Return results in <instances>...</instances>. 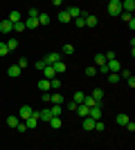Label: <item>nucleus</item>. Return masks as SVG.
Instances as JSON below:
<instances>
[{
    "label": "nucleus",
    "instance_id": "obj_44",
    "mask_svg": "<svg viewBox=\"0 0 135 150\" xmlns=\"http://www.w3.org/2000/svg\"><path fill=\"white\" fill-rule=\"evenodd\" d=\"M126 130H129V132H135V123H133V121H129V123H126Z\"/></svg>",
    "mask_w": 135,
    "mask_h": 150
},
{
    "label": "nucleus",
    "instance_id": "obj_21",
    "mask_svg": "<svg viewBox=\"0 0 135 150\" xmlns=\"http://www.w3.org/2000/svg\"><path fill=\"white\" fill-rule=\"evenodd\" d=\"M84 130H95V119L86 117V119H84Z\"/></svg>",
    "mask_w": 135,
    "mask_h": 150
},
{
    "label": "nucleus",
    "instance_id": "obj_1",
    "mask_svg": "<svg viewBox=\"0 0 135 150\" xmlns=\"http://www.w3.org/2000/svg\"><path fill=\"white\" fill-rule=\"evenodd\" d=\"M106 11H108L110 16H119V13H122V0H110L108 7H106Z\"/></svg>",
    "mask_w": 135,
    "mask_h": 150
},
{
    "label": "nucleus",
    "instance_id": "obj_40",
    "mask_svg": "<svg viewBox=\"0 0 135 150\" xmlns=\"http://www.w3.org/2000/svg\"><path fill=\"white\" fill-rule=\"evenodd\" d=\"M126 83H129V88H131V90H133V88H135V76H133V74H131V76H129V79H126Z\"/></svg>",
    "mask_w": 135,
    "mask_h": 150
},
{
    "label": "nucleus",
    "instance_id": "obj_7",
    "mask_svg": "<svg viewBox=\"0 0 135 150\" xmlns=\"http://www.w3.org/2000/svg\"><path fill=\"white\" fill-rule=\"evenodd\" d=\"M119 16L124 18V23H126V25H129L131 29H135V18H133V13H126V11H122Z\"/></svg>",
    "mask_w": 135,
    "mask_h": 150
},
{
    "label": "nucleus",
    "instance_id": "obj_31",
    "mask_svg": "<svg viewBox=\"0 0 135 150\" xmlns=\"http://www.w3.org/2000/svg\"><path fill=\"white\" fill-rule=\"evenodd\" d=\"M16 65H18V67H20V72H23V69H25L27 65H29V61H27V58L23 56V58H18V61H16Z\"/></svg>",
    "mask_w": 135,
    "mask_h": 150
},
{
    "label": "nucleus",
    "instance_id": "obj_37",
    "mask_svg": "<svg viewBox=\"0 0 135 150\" xmlns=\"http://www.w3.org/2000/svg\"><path fill=\"white\" fill-rule=\"evenodd\" d=\"M95 130L97 132H104V130H106V125H104L101 121H95Z\"/></svg>",
    "mask_w": 135,
    "mask_h": 150
},
{
    "label": "nucleus",
    "instance_id": "obj_15",
    "mask_svg": "<svg viewBox=\"0 0 135 150\" xmlns=\"http://www.w3.org/2000/svg\"><path fill=\"white\" fill-rule=\"evenodd\" d=\"M52 67H54V72H56V76H59V74H63L65 69H68V65H65L63 61H59V63H54V65H52Z\"/></svg>",
    "mask_w": 135,
    "mask_h": 150
},
{
    "label": "nucleus",
    "instance_id": "obj_14",
    "mask_svg": "<svg viewBox=\"0 0 135 150\" xmlns=\"http://www.w3.org/2000/svg\"><path fill=\"white\" fill-rule=\"evenodd\" d=\"M39 90H41V94H47L50 92V81H47V79H41L39 81Z\"/></svg>",
    "mask_w": 135,
    "mask_h": 150
},
{
    "label": "nucleus",
    "instance_id": "obj_16",
    "mask_svg": "<svg viewBox=\"0 0 135 150\" xmlns=\"http://www.w3.org/2000/svg\"><path fill=\"white\" fill-rule=\"evenodd\" d=\"M7 74L11 76V79H18V76H20V67H18V65H9V69H7Z\"/></svg>",
    "mask_w": 135,
    "mask_h": 150
},
{
    "label": "nucleus",
    "instance_id": "obj_35",
    "mask_svg": "<svg viewBox=\"0 0 135 150\" xmlns=\"http://www.w3.org/2000/svg\"><path fill=\"white\" fill-rule=\"evenodd\" d=\"M50 112H52V117H59V114H61V105H52Z\"/></svg>",
    "mask_w": 135,
    "mask_h": 150
},
{
    "label": "nucleus",
    "instance_id": "obj_30",
    "mask_svg": "<svg viewBox=\"0 0 135 150\" xmlns=\"http://www.w3.org/2000/svg\"><path fill=\"white\" fill-rule=\"evenodd\" d=\"M129 114H117V123H119V125H126V123H129Z\"/></svg>",
    "mask_w": 135,
    "mask_h": 150
},
{
    "label": "nucleus",
    "instance_id": "obj_10",
    "mask_svg": "<svg viewBox=\"0 0 135 150\" xmlns=\"http://www.w3.org/2000/svg\"><path fill=\"white\" fill-rule=\"evenodd\" d=\"M23 123H25V128H27V130H34V128L39 125V119H36V114H32V117H29L27 121H23Z\"/></svg>",
    "mask_w": 135,
    "mask_h": 150
},
{
    "label": "nucleus",
    "instance_id": "obj_27",
    "mask_svg": "<svg viewBox=\"0 0 135 150\" xmlns=\"http://www.w3.org/2000/svg\"><path fill=\"white\" fill-rule=\"evenodd\" d=\"M50 16H47V13H39V25H50Z\"/></svg>",
    "mask_w": 135,
    "mask_h": 150
},
{
    "label": "nucleus",
    "instance_id": "obj_33",
    "mask_svg": "<svg viewBox=\"0 0 135 150\" xmlns=\"http://www.w3.org/2000/svg\"><path fill=\"white\" fill-rule=\"evenodd\" d=\"M59 20H61V23H70V16H68V11H59Z\"/></svg>",
    "mask_w": 135,
    "mask_h": 150
},
{
    "label": "nucleus",
    "instance_id": "obj_11",
    "mask_svg": "<svg viewBox=\"0 0 135 150\" xmlns=\"http://www.w3.org/2000/svg\"><path fill=\"white\" fill-rule=\"evenodd\" d=\"M43 76L50 81V79H56V72H54V67L52 65H45V69H43Z\"/></svg>",
    "mask_w": 135,
    "mask_h": 150
},
{
    "label": "nucleus",
    "instance_id": "obj_39",
    "mask_svg": "<svg viewBox=\"0 0 135 150\" xmlns=\"http://www.w3.org/2000/svg\"><path fill=\"white\" fill-rule=\"evenodd\" d=\"M34 67L39 69V72H43V69H45V63L43 61H36V63H34Z\"/></svg>",
    "mask_w": 135,
    "mask_h": 150
},
{
    "label": "nucleus",
    "instance_id": "obj_38",
    "mask_svg": "<svg viewBox=\"0 0 135 150\" xmlns=\"http://www.w3.org/2000/svg\"><path fill=\"white\" fill-rule=\"evenodd\" d=\"M9 54V50H7V45L5 43H0V56H7Z\"/></svg>",
    "mask_w": 135,
    "mask_h": 150
},
{
    "label": "nucleus",
    "instance_id": "obj_45",
    "mask_svg": "<svg viewBox=\"0 0 135 150\" xmlns=\"http://www.w3.org/2000/svg\"><path fill=\"white\" fill-rule=\"evenodd\" d=\"M16 130H18V132H25L27 128H25V123H18V125H16Z\"/></svg>",
    "mask_w": 135,
    "mask_h": 150
},
{
    "label": "nucleus",
    "instance_id": "obj_2",
    "mask_svg": "<svg viewBox=\"0 0 135 150\" xmlns=\"http://www.w3.org/2000/svg\"><path fill=\"white\" fill-rule=\"evenodd\" d=\"M106 67H108V72H113V74H119V72H122V63L117 61V58H113V61H106Z\"/></svg>",
    "mask_w": 135,
    "mask_h": 150
},
{
    "label": "nucleus",
    "instance_id": "obj_8",
    "mask_svg": "<svg viewBox=\"0 0 135 150\" xmlns=\"http://www.w3.org/2000/svg\"><path fill=\"white\" fill-rule=\"evenodd\" d=\"M0 31H2V34H9V31H14V25L7 18H2L0 20Z\"/></svg>",
    "mask_w": 135,
    "mask_h": 150
},
{
    "label": "nucleus",
    "instance_id": "obj_32",
    "mask_svg": "<svg viewBox=\"0 0 135 150\" xmlns=\"http://www.w3.org/2000/svg\"><path fill=\"white\" fill-rule=\"evenodd\" d=\"M39 9H36V7H32V9H29V11H27V18H39Z\"/></svg>",
    "mask_w": 135,
    "mask_h": 150
},
{
    "label": "nucleus",
    "instance_id": "obj_17",
    "mask_svg": "<svg viewBox=\"0 0 135 150\" xmlns=\"http://www.w3.org/2000/svg\"><path fill=\"white\" fill-rule=\"evenodd\" d=\"M90 96H92V99H95L97 103H101V99H104V90H101V88H95Z\"/></svg>",
    "mask_w": 135,
    "mask_h": 150
},
{
    "label": "nucleus",
    "instance_id": "obj_25",
    "mask_svg": "<svg viewBox=\"0 0 135 150\" xmlns=\"http://www.w3.org/2000/svg\"><path fill=\"white\" fill-rule=\"evenodd\" d=\"M106 76H108V83H110V85H115V83L122 81V79H119V74H113V72H108Z\"/></svg>",
    "mask_w": 135,
    "mask_h": 150
},
{
    "label": "nucleus",
    "instance_id": "obj_4",
    "mask_svg": "<svg viewBox=\"0 0 135 150\" xmlns=\"http://www.w3.org/2000/svg\"><path fill=\"white\" fill-rule=\"evenodd\" d=\"M34 114V110H32V105H23L20 108V112H18V119H23V121H27L29 117Z\"/></svg>",
    "mask_w": 135,
    "mask_h": 150
},
{
    "label": "nucleus",
    "instance_id": "obj_24",
    "mask_svg": "<svg viewBox=\"0 0 135 150\" xmlns=\"http://www.w3.org/2000/svg\"><path fill=\"white\" fill-rule=\"evenodd\" d=\"M20 123V119L18 117H16V114H11V117H9V119H7V125H9V128H16V125Z\"/></svg>",
    "mask_w": 135,
    "mask_h": 150
},
{
    "label": "nucleus",
    "instance_id": "obj_41",
    "mask_svg": "<svg viewBox=\"0 0 135 150\" xmlns=\"http://www.w3.org/2000/svg\"><path fill=\"white\" fill-rule=\"evenodd\" d=\"M74 25H77V27H86V20H84V16H81V18H77V20H74Z\"/></svg>",
    "mask_w": 135,
    "mask_h": 150
},
{
    "label": "nucleus",
    "instance_id": "obj_29",
    "mask_svg": "<svg viewBox=\"0 0 135 150\" xmlns=\"http://www.w3.org/2000/svg\"><path fill=\"white\" fill-rule=\"evenodd\" d=\"M95 65H97V67L106 65V56H104V54H97V56H95Z\"/></svg>",
    "mask_w": 135,
    "mask_h": 150
},
{
    "label": "nucleus",
    "instance_id": "obj_22",
    "mask_svg": "<svg viewBox=\"0 0 135 150\" xmlns=\"http://www.w3.org/2000/svg\"><path fill=\"white\" fill-rule=\"evenodd\" d=\"M7 50L9 52H14V50H18V40H16V38H9V40H7Z\"/></svg>",
    "mask_w": 135,
    "mask_h": 150
},
{
    "label": "nucleus",
    "instance_id": "obj_6",
    "mask_svg": "<svg viewBox=\"0 0 135 150\" xmlns=\"http://www.w3.org/2000/svg\"><path fill=\"white\" fill-rule=\"evenodd\" d=\"M65 11H68V16H70V20L74 18H81V16H84V13H81V9H79V7H68V9H65Z\"/></svg>",
    "mask_w": 135,
    "mask_h": 150
},
{
    "label": "nucleus",
    "instance_id": "obj_18",
    "mask_svg": "<svg viewBox=\"0 0 135 150\" xmlns=\"http://www.w3.org/2000/svg\"><path fill=\"white\" fill-rule=\"evenodd\" d=\"M36 27H41L39 25V18H27L25 20V29H36Z\"/></svg>",
    "mask_w": 135,
    "mask_h": 150
},
{
    "label": "nucleus",
    "instance_id": "obj_20",
    "mask_svg": "<svg viewBox=\"0 0 135 150\" xmlns=\"http://www.w3.org/2000/svg\"><path fill=\"white\" fill-rule=\"evenodd\" d=\"M84 99H86L84 92H74V94H72V101H74L77 105H81V103H84Z\"/></svg>",
    "mask_w": 135,
    "mask_h": 150
},
{
    "label": "nucleus",
    "instance_id": "obj_26",
    "mask_svg": "<svg viewBox=\"0 0 135 150\" xmlns=\"http://www.w3.org/2000/svg\"><path fill=\"white\" fill-rule=\"evenodd\" d=\"M50 90H61V79H50Z\"/></svg>",
    "mask_w": 135,
    "mask_h": 150
},
{
    "label": "nucleus",
    "instance_id": "obj_13",
    "mask_svg": "<svg viewBox=\"0 0 135 150\" xmlns=\"http://www.w3.org/2000/svg\"><path fill=\"white\" fill-rule=\"evenodd\" d=\"M9 23H11V25H16V23H20V20H23V16H20V11H16V9H14L11 13H9Z\"/></svg>",
    "mask_w": 135,
    "mask_h": 150
},
{
    "label": "nucleus",
    "instance_id": "obj_23",
    "mask_svg": "<svg viewBox=\"0 0 135 150\" xmlns=\"http://www.w3.org/2000/svg\"><path fill=\"white\" fill-rule=\"evenodd\" d=\"M47 123H50L52 128H61V125H63V121H61V117H52V119L47 121Z\"/></svg>",
    "mask_w": 135,
    "mask_h": 150
},
{
    "label": "nucleus",
    "instance_id": "obj_19",
    "mask_svg": "<svg viewBox=\"0 0 135 150\" xmlns=\"http://www.w3.org/2000/svg\"><path fill=\"white\" fill-rule=\"evenodd\" d=\"M84 20H86V27H97V16H92V13L84 16Z\"/></svg>",
    "mask_w": 135,
    "mask_h": 150
},
{
    "label": "nucleus",
    "instance_id": "obj_3",
    "mask_svg": "<svg viewBox=\"0 0 135 150\" xmlns=\"http://www.w3.org/2000/svg\"><path fill=\"white\" fill-rule=\"evenodd\" d=\"M88 117H90V119H95V121H99V119H101V103H95V105L90 108Z\"/></svg>",
    "mask_w": 135,
    "mask_h": 150
},
{
    "label": "nucleus",
    "instance_id": "obj_12",
    "mask_svg": "<svg viewBox=\"0 0 135 150\" xmlns=\"http://www.w3.org/2000/svg\"><path fill=\"white\" fill-rule=\"evenodd\" d=\"M50 101H52V105H61V103H63L61 92H52V94H50Z\"/></svg>",
    "mask_w": 135,
    "mask_h": 150
},
{
    "label": "nucleus",
    "instance_id": "obj_5",
    "mask_svg": "<svg viewBox=\"0 0 135 150\" xmlns=\"http://www.w3.org/2000/svg\"><path fill=\"white\" fill-rule=\"evenodd\" d=\"M59 61H61V56H59L56 52H50V54H47V56L43 58V63H45V65H54V63H59Z\"/></svg>",
    "mask_w": 135,
    "mask_h": 150
},
{
    "label": "nucleus",
    "instance_id": "obj_9",
    "mask_svg": "<svg viewBox=\"0 0 135 150\" xmlns=\"http://www.w3.org/2000/svg\"><path fill=\"white\" fill-rule=\"evenodd\" d=\"M122 11L133 13L135 11V0H124V2H122Z\"/></svg>",
    "mask_w": 135,
    "mask_h": 150
},
{
    "label": "nucleus",
    "instance_id": "obj_43",
    "mask_svg": "<svg viewBox=\"0 0 135 150\" xmlns=\"http://www.w3.org/2000/svg\"><path fill=\"white\" fill-rule=\"evenodd\" d=\"M77 103H74V101H70V103H68V110H72V112H77Z\"/></svg>",
    "mask_w": 135,
    "mask_h": 150
},
{
    "label": "nucleus",
    "instance_id": "obj_34",
    "mask_svg": "<svg viewBox=\"0 0 135 150\" xmlns=\"http://www.w3.org/2000/svg\"><path fill=\"white\" fill-rule=\"evenodd\" d=\"M14 31H25V20H20V23H16V25H14Z\"/></svg>",
    "mask_w": 135,
    "mask_h": 150
},
{
    "label": "nucleus",
    "instance_id": "obj_42",
    "mask_svg": "<svg viewBox=\"0 0 135 150\" xmlns=\"http://www.w3.org/2000/svg\"><path fill=\"white\" fill-rule=\"evenodd\" d=\"M97 74V67H88L86 69V76H95Z\"/></svg>",
    "mask_w": 135,
    "mask_h": 150
},
{
    "label": "nucleus",
    "instance_id": "obj_28",
    "mask_svg": "<svg viewBox=\"0 0 135 150\" xmlns=\"http://www.w3.org/2000/svg\"><path fill=\"white\" fill-rule=\"evenodd\" d=\"M88 112H90V110H88L86 105H79V108H77V114L81 117V119H86V117H88Z\"/></svg>",
    "mask_w": 135,
    "mask_h": 150
},
{
    "label": "nucleus",
    "instance_id": "obj_46",
    "mask_svg": "<svg viewBox=\"0 0 135 150\" xmlns=\"http://www.w3.org/2000/svg\"><path fill=\"white\" fill-rule=\"evenodd\" d=\"M0 20H2V18H0Z\"/></svg>",
    "mask_w": 135,
    "mask_h": 150
},
{
    "label": "nucleus",
    "instance_id": "obj_36",
    "mask_svg": "<svg viewBox=\"0 0 135 150\" xmlns=\"http://www.w3.org/2000/svg\"><path fill=\"white\" fill-rule=\"evenodd\" d=\"M63 54H68V56L74 54V47H72V45H63Z\"/></svg>",
    "mask_w": 135,
    "mask_h": 150
}]
</instances>
